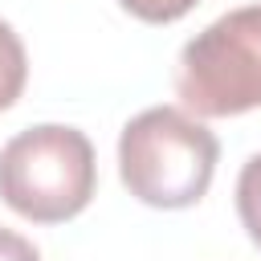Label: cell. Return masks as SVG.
<instances>
[{"instance_id": "6", "label": "cell", "mask_w": 261, "mask_h": 261, "mask_svg": "<svg viewBox=\"0 0 261 261\" xmlns=\"http://www.w3.org/2000/svg\"><path fill=\"white\" fill-rule=\"evenodd\" d=\"M0 261H41V253L33 249L29 237H20L12 228H0Z\"/></svg>"}, {"instance_id": "4", "label": "cell", "mask_w": 261, "mask_h": 261, "mask_svg": "<svg viewBox=\"0 0 261 261\" xmlns=\"http://www.w3.org/2000/svg\"><path fill=\"white\" fill-rule=\"evenodd\" d=\"M29 82V57L8 20H0V110H8Z\"/></svg>"}, {"instance_id": "1", "label": "cell", "mask_w": 261, "mask_h": 261, "mask_svg": "<svg viewBox=\"0 0 261 261\" xmlns=\"http://www.w3.org/2000/svg\"><path fill=\"white\" fill-rule=\"evenodd\" d=\"M220 159L216 135L179 106H151L118 135V175L151 208H192L204 200Z\"/></svg>"}, {"instance_id": "2", "label": "cell", "mask_w": 261, "mask_h": 261, "mask_svg": "<svg viewBox=\"0 0 261 261\" xmlns=\"http://www.w3.org/2000/svg\"><path fill=\"white\" fill-rule=\"evenodd\" d=\"M94 143L77 126H29L0 151V200L24 220L61 224L94 200Z\"/></svg>"}, {"instance_id": "5", "label": "cell", "mask_w": 261, "mask_h": 261, "mask_svg": "<svg viewBox=\"0 0 261 261\" xmlns=\"http://www.w3.org/2000/svg\"><path fill=\"white\" fill-rule=\"evenodd\" d=\"M237 216L249 241L261 249V155H253L237 175Z\"/></svg>"}, {"instance_id": "3", "label": "cell", "mask_w": 261, "mask_h": 261, "mask_svg": "<svg viewBox=\"0 0 261 261\" xmlns=\"http://www.w3.org/2000/svg\"><path fill=\"white\" fill-rule=\"evenodd\" d=\"M175 94L196 118H228L261 106V4L224 12L184 45Z\"/></svg>"}]
</instances>
